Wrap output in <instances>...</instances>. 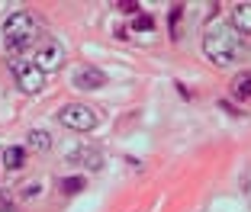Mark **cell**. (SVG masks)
<instances>
[{"instance_id": "cell-8", "label": "cell", "mask_w": 251, "mask_h": 212, "mask_svg": "<svg viewBox=\"0 0 251 212\" xmlns=\"http://www.w3.org/2000/svg\"><path fill=\"white\" fill-rule=\"evenodd\" d=\"M23 161H26V151H23L20 145H10L7 151H3V167L7 170H20Z\"/></svg>"}, {"instance_id": "cell-11", "label": "cell", "mask_w": 251, "mask_h": 212, "mask_svg": "<svg viewBox=\"0 0 251 212\" xmlns=\"http://www.w3.org/2000/svg\"><path fill=\"white\" fill-rule=\"evenodd\" d=\"M61 190H65V193H81L84 180H81V177H65V180H61Z\"/></svg>"}, {"instance_id": "cell-9", "label": "cell", "mask_w": 251, "mask_h": 212, "mask_svg": "<svg viewBox=\"0 0 251 212\" xmlns=\"http://www.w3.org/2000/svg\"><path fill=\"white\" fill-rule=\"evenodd\" d=\"M232 96H238V100H248L251 96V74H235V81H232Z\"/></svg>"}, {"instance_id": "cell-2", "label": "cell", "mask_w": 251, "mask_h": 212, "mask_svg": "<svg viewBox=\"0 0 251 212\" xmlns=\"http://www.w3.org/2000/svg\"><path fill=\"white\" fill-rule=\"evenodd\" d=\"M39 45V23L32 20V13L26 10H16L7 16L3 23V48H7L10 58H23L26 48Z\"/></svg>"}, {"instance_id": "cell-6", "label": "cell", "mask_w": 251, "mask_h": 212, "mask_svg": "<svg viewBox=\"0 0 251 212\" xmlns=\"http://www.w3.org/2000/svg\"><path fill=\"white\" fill-rule=\"evenodd\" d=\"M71 81H74V87H81V90H97L106 84V77L100 68H77Z\"/></svg>"}, {"instance_id": "cell-12", "label": "cell", "mask_w": 251, "mask_h": 212, "mask_svg": "<svg viewBox=\"0 0 251 212\" xmlns=\"http://www.w3.org/2000/svg\"><path fill=\"white\" fill-rule=\"evenodd\" d=\"M148 26H151V20H148V16H139V20H135V29H148Z\"/></svg>"}, {"instance_id": "cell-5", "label": "cell", "mask_w": 251, "mask_h": 212, "mask_svg": "<svg viewBox=\"0 0 251 212\" xmlns=\"http://www.w3.org/2000/svg\"><path fill=\"white\" fill-rule=\"evenodd\" d=\"M58 122L74 132H90L97 125V113L90 110L87 103H68L65 110L58 113Z\"/></svg>"}, {"instance_id": "cell-7", "label": "cell", "mask_w": 251, "mask_h": 212, "mask_svg": "<svg viewBox=\"0 0 251 212\" xmlns=\"http://www.w3.org/2000/svg\"><path fill=\"white\" fill-rule=\"evenodd\" d=\"M232 29H235L238 36L251 32V3H248V0H245V3H238V7L232 10Z\"/></svg>"}, {"instance_id": "cell-4", "label": "cell", "mask_w": 251, "mask_h": 212, "mask_svg": "<svg viewBox=\"0 0 251 212\" xmlns=\"http://www.w3.org/2000/svg\"><path fill=\"white\" fill-rule=\"evenodd\" d=\"M32 65L39 68L42 74H55L65 68V48H61L58 39H42L32 51Z\"/></svg>"}, {"instance_id": "cell-1", "label": "cell", "mask_w": 251, "mask_h": 212, "mask_svg": "<svg viewBox=\"0 0 251 212\" xmlns=\"http://www.w3.org/2000/svg\"><path fill=\"white\" fill-rule=\"evenodd\" d=\"M242 48H245L242 36L232 29L229 23H222V20H213L206 26V32H203V55H206L216 68L235 65V61L242 58Z\"/></svg>"}, {"instance_id": "cell-3", "label": "cell", "mask_w": 251, "mask_h": 212, "mask_svg": "<svg viewBox=\"0 0 251 212\" xmlns=\"http://www.w3.org/2000/svg\"><path fill=\"white\" fill-rule=\"evenodd\" d=\"M10 71H13V81L20 87V94H39L45 87V74L32 65V58H10Z\"/></svg>"}, {"instance_id": "cell-10", "label": "cell", "mask_w": 251, "mask_h": 212, "mask_svg": "<svg viewBox=\"0 0 251 212\" xmlns=\"http://www.w3.org/2000/svg\"><path fill=\"white\" fill-rule=\"evenodd\" d=\"M26 141H29V148H36V151H49V148H52V135L42 132V129H32Z\"/></svg>"}, {"instance_id": "cell-13", "label": "cell", "mask_w": 251, "mask_h": 212, "mask_svg": "<svg viewBox=\"0 0 251 212\" xmlns=\"http://www.w3.org/2000/svg\"><path fill=\"white\" fill-rule=\"evenodd\" d=\"M119 7L129 10V13H135V10H139V3H135V0H126V3H119Z\"/></svg>"}]
</instances>
